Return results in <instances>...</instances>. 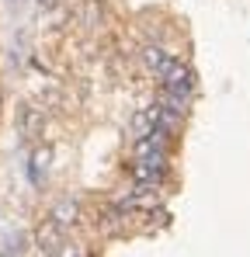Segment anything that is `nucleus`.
I'll return each instance as SVG.
<instances>
[{
    "mask_svg": "<svg viewBox=\"0 0 250 257\" xmlns=\"http://www.w3.org/2000/svg\"><path fill=\"white\" fill-rule=\"evenodd\" d=\"M160 90H170V94H177V97H191V90H195V73H191V66L174 59V66L160 77Z\"/></svg>",
    "mask_w": 250,
    "mask_h": 257,
    "instance_id": "1",
    "label": "nucleus"
},
{
    "mask_svg": "<svg viewBox=\"0 0 250 257\" xmlns=\"http://www.w3.org/2000/svg\"><path fill=\"white\" fill-rule=\"evenodd\" d=\"M139 59H143V66H146V70H150L157 80H160L167 70L174 66V56H170V52H167L160 42H146L143 49H139Z\"/></svg>",
    "mask_w": 250,
    "mask_h": 257,
    "instance_id": "2",
    "label": "nucleus"
},
{
    "mask_svg": "<svg viewBox=\"0 0 250 257\" xmlns=\"http://www.w3.org/2000/svg\"><path fill=\"white\" fill-rule=\"evenodd\" d=\"M42 125H45V108H39V104H21L18 108L21 136H42Z\"/></svg>",
    "mask_w": 250,
    "mask_h": 257,
    "instance_id": "3",
    "label": "nucleus"
},
{
    "mask_svg": "<svg viewBox=\"0 0 250 257\" xmlns=\"http://www.w3.org/2000/svg\"><path fill=\"white\" fill-rule=\"evenodd\" d=\"M35 243H39V250H45V254H59V247H63L66 240H63V229H59L52 219H45L39 229H35Z\"/></svg>",
    "mask_w": 250,
    "mask_h": 257,
    "instance_id": "4",
    "label": "nucleus"
},
{
    "mask_svg": "<svg viewBox=\"0 0 250 257\" xmlns=\"http://www.w3.org/2000/svg\"><path fill=\"white\" fill-rule=\"evenodd\" d=\"M49 219H52L59 229H66V226H73V222L80 219V205H77L73 198H63V202H56V205L49 209Z\"/></svg>",
    "mask_w": 250,
    "mask_h": 257,
    "instance_id": "5",
    "label": "nucleus"
},
{
    "mask_svg": "<svg viewBox=\"0 0 250 257\" xmlns=\"http://www.w3.org/2000/svg\"><path fill=\"white\" fill-rule=\"evenodd\" d=\"M73 14H77V21H80L83 28H97L104 21V0H83Z\"/></svg>",
    "mask_w": 250,
    "mask_h": 257,
    "instance_id": "6",
    "label": "nucleus"
},
{
    "mask_svg": "<svg viewBox=\"0 0 250 257\" xmlns=\"http://www.w3.org/2000/svg\"><path fill=\"white\" fill-rule=\"evenodd\" d=\"M49 164H52V150H49V146H39V150L32 153V177L42 181V174L49 171Z\"/></svg>",
    "mask_w": 250,
    "mask_h": 257,
    "instance_id": "7",
    "label": "nucleus"
},
{
    "mask_svg": "<svg viewBox=\"0 0 250 257\" xmlns=\"http://www.w3.org/2000/svg\"><path fill=\"white\" fill-rule=\"evenodd\" d=\"M56 257H87V247L83 243H63Z\"/></svg>",
    "mask_w": 250,
    "mask_h": 257,
    "instance_id": "8",
    "label": "nucleus"
},
{
    "mask_svg": "<svg viewBox=\"0 0 250 257\" xmlns=\"http://www.w3.org/2000/svg\"><path fill=\"white\" fill-rule=\"evenodd\" d=\"M42 4H45V7H52V4H56V0H42Z\"/></svg>",
    "mask_w": 250,
    "mask_h": 257,
    "instance_id": "9",
    "label": "nucleus"
}]
</instances>
